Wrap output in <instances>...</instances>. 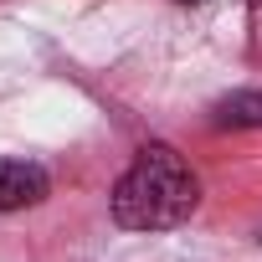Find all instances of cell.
<instances>
[{
	"mask_svg": "<svg viewBox=\"0 0 262 262\" xmlns=\"http://www.w3.org/2000/svg\"><path fill=\"white\" fill-rule=\"evenodd\" d=\"M113 221L123 231H170L180 221L195 216L201 206V180L185 165L180 149L170 144H144L134 155V165L123 170V180L113 185Z\"/></svg>",
	"mask_w": 262,
	"mask_h": 262,
	"instance_id": "cell-1",
	"label": "cell"
},
{
	"mask_svg": "<svg viewBox=\"0 0 262 262\" xmlns=\"http://www.w3.org/2000/svg\"><path fill=\"white\" fill-rule=\"evenodd\" d=\"M52 190L47 170L31 165V160H0V211H26V206H41Z\"/></svg>",
	"mask_w": 262,
	"mask_h": 262,
	"instance_id": "cell-2",
	"label": "cell"
},
{
	"mask_svg": "<svg viewBox=\"0 0 262 262\" xmlns=\"http://www.w3.org/2000/svg\"><path fill=\"white\" fill-rule=\"evenodd\" d=\"M216 123H226V128H262V88L226 98L216 108Z\"/></svg>",
	"mask_w": 262,
	"mask_h": 262,
	"instance_id": "cell-3",
	"label": "cell"
},
{
	"mask_svg": "<svg viewBox=\"0 0 262 262\" xmlns=\"http://www.w3.org/2000/svg\"><path fill=\"white\" fill-rule=\"evenodd\" d=\"M257 6H262V0H257Z\"/></svg>",
	"mask_w": 262,
	"mask_h": 262,
	"instance_id": "cell-4",
	"label": "cell"
}]
</instances>
